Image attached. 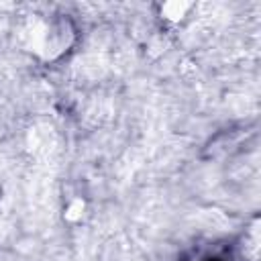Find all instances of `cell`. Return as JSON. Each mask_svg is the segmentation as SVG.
<instances>
[{
  "label": "cell",
  "mask_w": 261,
  "mask_h": 261,
  "mask_svg": "<svg viewBox=\"0 0 261 261\" xmlns=\"http://www.w3.org/2000/svg\"><path fill=\"white\" fill-rule=\"evenodd\" d=\"M188 11V5H178V3H172V5H166L163 7V13H166V17L178 21L184 17V13Z\"/></svg>",
  "instance_id": "obj_1"
}]
</instances>
